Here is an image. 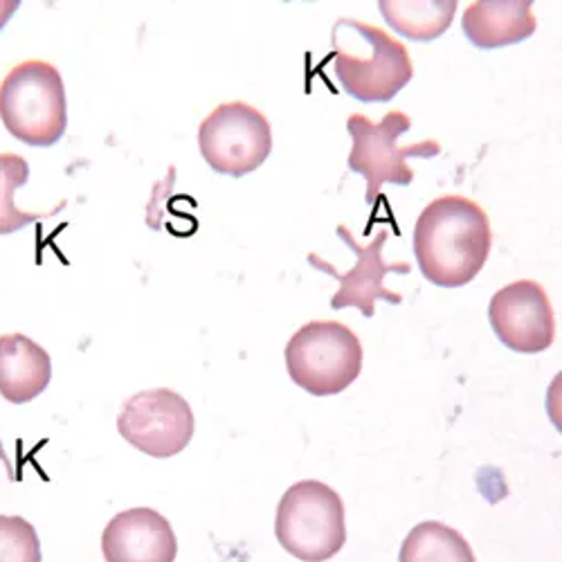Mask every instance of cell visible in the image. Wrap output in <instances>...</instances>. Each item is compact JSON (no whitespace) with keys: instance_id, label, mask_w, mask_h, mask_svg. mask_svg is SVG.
Returning a JSON list of instances; mask_svg holds the SVG:
<instances>
[{"instance_id":"d6986e66","label":"cell","mask_w":562,"mask_h":562,"mask_svg":"<svg viewBox=\"0 0 562 562\" xmlns=\"http://www.w3.org/2000/svg\"><path fill=\"white\" fill-rule=\"evenodd\" d=\"M0 461H3V463H5V471L10 473V480H14V473H12V463H10L8 454H5V448H3V443H0Z\"/></svg>"},{"instance_id":"5b68a950","label":"cell","mask_w":562,"mask_h":562,"mask_svg":"<svg viewBox=\"0 0 562 562\" xmlns=\"http://www.w3.org/2000/svg\"><path fill=\"white\" fill-rule=\"evenodd\" d=\"M286 369L291 381L313 396L345 392L362 371V345L347 324L315 319L286 345Z\"/></svg>"},{"instance_id":"3957f363","label":"cell","mask_w":562,"mask_h":562,"mask_svg":"<svg viewBox=\"0 0 562 562\" xmlns=\"http://www.w3.org/2000/svg\"><path fill=\"white\" fill-rule=\"evenodd\" d=\"M0 120L25 145L55 147L68 126V102L59 68L41 59L14 66L0 83Z\"/></svg>"},{"instance_id":"6da1fadb","label":"cell","mask_w":562,"mask_h":562,"mask_svg":"<svg viewBox=\"0 0 562 562\" xmlns=\"http://www.w3.org/2000/svg\"><path fill=\"white\" fill-rule=\"evenodd\" d=\"M493 246L488 214L471 199L450 194L432 201L414 225L420 274L441 289H461L482 272Z\"/></svg>"},{"instance_id":"7a4b0ae2","label":"cell","mask_w":562,"mask_h":562,"mask_svg":"<svg viewBox=\"0 0 562 562\" xmlns=\"http://www.w3.org/2000/svg\"><path fill=\"white\" fill-rule=\"evenodd\" d=\"M331 48L334 75L353 100L390 102L414 77L407 48L383 27L338 19L331 30Z\"/></svg>"},{"instance_id":"4fadbf2b","label":"cell","mask_w":562,"mask_h":562,"mask_svg":"<svg viewBox=\"0 0 562 562\" xmlns=\"http://www.w3.org/2000/svg\"><path fill=\"white\" fill-rule=\"evenodd\" d=\"M53 381V358L23 334L0 336V396L23 405L41 396Z\"/></svg>"},{"instance_id":"ac0fdd59","label":"cell","mask_w":562,"mask_h":562,"mask_svg":"<svg viewBox=\"0 0 562 562\" xmlns=\"http://www.w3.org/2000/svg\"><path fill=\"white\" fill-rule=\"evenodd\" d=\"M19 5H21L19 0H0V30L8 25V21L14 16Z\"/></svg>"},{"instance_id":"5bb4252c","label":"cell","mask_w":562,"mask_h":562,"mask_svg":"<svg viewBox=\"0 0 562 562\" xmlns=\"http://www.w3.org/2000/svg\"><path fill=\"white\" fill-rule=\"evenodd\" d=\"M457 0H381L379 10L390 27H394L401 36L418 43H428L446 34L454 14Z\"/></svg>"},{"instance_id":"8fae6325","label":"cell","mask_w":562,"mask_h":562,"mask_svg":"<svg viewBox=\"0 0 562 562\" xmlns=\"http://www.w3.org/2000/svg\"><path fill=\"white\" fill-rule=\"evenodd\" d=\"M102 551L106 562H176L178 540L165 515L137 506L106 525Z\"/></svg>"},{"instance_id":"ba28073f","label":"cell","mask_w":562,"mask_h":562,"mask_svg":"<svg viewBox=\"0 0 562 562\" xmlns=\"http://www.w3.org/2000/svg\"><path fill=\"white\" fill-rule=\"evenodd\" d=\"M117 430L135 450L156 459H169L190 446L196 420L184 396L158 387L137 392L122 405Z\"/></svg>"},{"instance_id":"277c9868","label":"cell","mask_w":562,"mask_h":562,"mask_svg":"<svg viewBox=\"0 0 562 562\" xmlns=\"http://www.w3.org/2000/svg\"><path fill=\"white\" fill-rule=\"evenodd\" d=\"M274 536L302 562L331 560L347 542L342 497L317 480L293 484L279 499Z\"/></svg>"},{"instance_id":"2e32d148","label":"cell","mask_w":562,"mask_h":562,"mask_svg":"<svg viewBox=\"0 0 562 562\" xmlns=\"http://www.w3.org/2000/svg\"><path fill=\"white\" fill-rule=\"evenodd\" d=\"M30 178V165L19 154H0V237L5 234H14L36 221L50 218L59 214L66 207V201H61L50 212H23L14 203L16 190L27 184Z\"/></svg>"},{"instance_id":"30bf717a","label":"cell","mask_w":562,"mask_h":562,"mask_svg":"<svg viewBox=\"0 0 562 562\" xmlns=\"http://www.w3.org/2000/svg\"><path fill=\"white\" fill-rule=\"evenodd\" d=\"M497 340L515 353H540L555 340V317L544 286L520 279L499 289L488 304Z\"/></svg>"},{"instance_id":"e0dca14e","label":"cell","mask_w":562,"mask_h":562,"mask_svg":"<svg viewBox=\"0 0 562 562\" xmlns=\"http://www.w3.org/2000/svg\"><path fill=\"white\" fill-rule=\"evenodd\" d=\"M36 529L21 515H0V562H41Z\"/></svg>"},{"instance_id":"8992f818","label":"cell","mask_w":562,"mask_h":562,"mask_svg":"<svg viewBox=\"0 0 562 562\" xmlns=\"http://www.w3.org/2000/svg\"><path fill=\"white\" fill-rule=\"evenodd\" d=\"M412 128V120L403 111H390L381 122H371L362 113L347 120L351 133L349 169L367 180V203L373 205L385 184L407 187L414 182V169L407 158H435L441 154L437 139H424L416 145H398V137Z\"/></svg>"},{"instance_id":"9c48e42d","label":"cell","mask_w":562,"mask_h":562,"mask_svg":"<svg viewBox=\"0 0 562 562\" xmlns=\"http://www.w3.org/2000/svg\"><path fill=\"white\" fill-rule=\"evenodd\" d=\"M338 239L342 244L349 246V250L356 255V266L347 272H340L334 263L324 261L319 255L311 252L306 259L308 263L329 274L334 279L340 281V289L331 300V308L342 311V308H358L364 317H373L376 315V302L385 300L390 304H401L403 295L394 293L390 289H385V277L396 272V274H409L412 266L407 261H396V263H387L383 259V248L387 244L390 232L381 229L376 237H373L369 244H360L353 232L349 229V225L340 223L336 227Z\"/></svg>"},{"instance_id":"52a82bcc","label":"cell","mask_w":562,"mask_h":562,"mask_svg":"<svg viewBox=\"0 0 562 562\" xmlns=\"http://www.w3.org/2000/svg\"><path fill=\"white\" fill-rule=\"evenodd\" d=\"M199 149L216 173L241 178L268 160L272 128L252 104L225 102L201 122Z\"/></svg>"},{"instance_id":"7c38bea8","label":"cell","mask_w":562,"mask_h":562,"mask_svg":"<svg viewBox=\"0 0 562 562\" xmlns=\"http://www.w3.org/2000/svg\"><path fill=\"white\" fill-rule=\"evenodd\" d=\"M538 19L531 0H477L463 12L461 30L480 50L518 45L533 36Z\"/></svg>"},{"instance_id":"9a60e30c","label":"cell","mask_w":562,"mask_h":562,"mask_svg":"<svg viewBox=\"0 0 562 562\" xmlns=\"http://www.w3.org/2000/svg\"><path fill=\"white\" fill-rule=\"evenodd\" d=\"M398 562H477L468 540L452 527L428 520L416 525L401 551Z\"/></svg>"}]
</instances>
